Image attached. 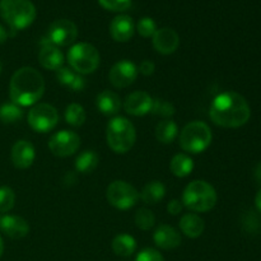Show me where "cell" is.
<instances>
[{
    "instance_id": "7c38bea8",
    "label": "cell",
    "mask_w": 261,
    "mask_h": 261,
    "mask_svg": "<svg viewBox=\"0 0 261 261\" xmlns=\"http://www.w3.org/2000/svg\"><path fill=\"white\" fill-rule=\"evenodd\" d=\"M138 76V68L133 61L121 60L115 64L109 73L110 83L115 88H126L132 86Z\"/></svg>"
},
{
    "instance_id": "4fadbf2b",
    "label": "cell",
    "mask_w": 261,
    "mask_h": 261,
    "mask_svg": "<svg viewBox=\"0 0 261 261\" xmlns=\"http://www.w3.org/2000/svg\"><path fill=\"white\" fill-rule=\"evenodd\" d=\"M152 38L154 50L162 55H171L177 50L178 45H180V37H178L177 32L170 27L157 30Z\"/></svg>"
},
{
    "instance_id": "8fae6325",
    "label": "cell",
    "mask_w": 261,
    "mask_h": 261,
    "mask_svg": "<svg viewBox=\"0 0 261 261\" xmlns=\"http://www.w3.org/2000/svg\"><path fill=\"white\" fill-rule=\"evenodd\" d=\"M78 37V27L69 19H56L50 24L47 31L48 42L55 46H70Z\"/></svg>"
},
{
    "instance_id": "f35d334b",
    "label": "cell",
    "mask_w": 261,
    "mask_h": 261,
    "mask_svg": "<svg viewBox=\"0 0 261 261\" xmlns=\"http://www.w3.org/2000/svg\"><path fill=\"white\" fill-rule=\"evenodd\" d=\"M254 175H255V180L257 181V184H260L261 185V162L256 166V168H255Z\"/></svg>"
},
{
    "instance_id": "9c48e42d",
    "label": "cell",
    "mask_w": 261,
    "mask_h": 261,
    "mask_svg": "<svg viewBox=\"0 0 261 261\" xmlns=\"http://www.w3.org/2000/svg\"><path fill=\"white\" fill-rule=\"evenodd\" d=\"M27 120L35 132L48 133L58 125L59 112L53 105L37 103L30 110Z\"/></svg>"
},
{
    "instance_id": "3957f363",
    "label": "cell",
    "mask_w": 261,
    "mask_h": 261,
    "mask_svg": "<svg viewBox=\"0 0 261 261\" xmlns=\"http://www.w3.org/2000/svg\"><path fill=\"white\" fill-rule=\"evenodd\" d=\"M36 15V7L31 0H0V17L10 30H25L35 22Z\"/></svg>"
},
{
    "instance_id": "277c9868",
    "label": "cell",
    "mask_w": 261,
    "mask_h": 261,
    "mask_svg": "<svg viewBox=\"0 0 261 261\" xmlns=\"http://www.w3.org/2000/svg\"><path fill=\"white\" fill-rule=\"evenodd\" d=\"M218 196L213 186L204 180H194L185 188L182 205L194 213H206L216 206Z\"/></svg>"
},
{
    "instance_id": "4dcf8cb0",
    "label": "cell",
    "mask_w": 261,
    "mask_h": 261,
    "mask_svg": "<svg viewBox=\"0 0 261 261\" xmlns=\"http://www.w3.org/2000/svg\"><path fill=\"white\" fill-rule=\"evenodd\" d=\"M150 112L157 115V116L168 119V117H172L173 115H175L176 110H175V106H173L171 102L166 101V99L155 98L153 99V105H152V110H150Z\"/></svg>"
},
{
    "instance_id": "83f0119b",
    "label": "cell",
    "mask_w": 261,
    "mask_h": 261,
    "mask_svg": "<svg viewBox=\"0 0 261 261\" xmlns=\"http://www.w3.org/2000/svg\"><path fill=\"white\" fill-rule=\"evenodd\" d=\"M23 117L22 107L13 102H7L0 106V121L3 124H15Z\"/></svg>"
},
{
    "instance_id": "f546056e",
    "label": "cell",
    "mask_w": 261,
    "mask_h": 261,
    "mask_svg": "<svg viewBox=\"0 0 261 261\" xmlns=\"http://www.w3.org/2000/svg\"><path fill=\"white\" fill-rule=\"evenodd\" d=\"M135 224L138 228L143 229V231H149L155 224V217L153 212L147 208H140L135 213Z\"/></svg>"
},
{
    "instance_id": "836d02e7",
    "label": "cell",
    "mask_w": 261,
    "mask_h": 261,
    "mask_svg": "<svg viewBox=\"0 0 261 261\" xmlns=\"http://www.w3.org/2000/svg\"><path fill=\"white\" fill-rule=\"evenodd\" d=\"M99 5L110 12H125L132 7V0H98Z\"/></svg>"
},
{
    "instance_id": "1f68e13d",
    "label": "cell",
    "mask_w": 261,
    "mask_h": 261,
    "mask_svg": "<svg viewBox=\"0 0 261 261\" xmlns=\"http://www.w3.org/2000/svg\"><path fill=\"white\" fill-rule=\"evenodd\" d=\"M15 194L9 186H0V213H8L14 208Z\"/></svg>"
},
{
    "instance_id": "d4e9b609",
    "label": "cell",
    "mask_w": 261,
    "mask_h": 261,
    "mask_svg": "<svg viewBox=\"0 0 261 261\" xmlns=\"http://www.w3.org/2000/svg\"><path fill=\"white\" fill-rule=\"evenodd\" d=\"M170 170L176 177H186L194 170L193 158L189 157L188 154H184V153H178V154L173 155L170 162Z\"/></svg>"
},
{
    "instance_id": "603a6c76",
    "label": "cell",
    "mask_w": 261,
    "mask_h": 261,
    "mask_svg": "<svg viewBox=\"0 0 261 261\" xmlns=\"http://www.w3.org/2000/svg\"><path fill=\"white\" fill-rule=\"evenodd\" d=\"M112 251L117 255V256L121 257H127L132 256L133 254L137 250V241L133 236L126 233H120L117 236H115V239L112 240Z\"/></svg>"
},
{
    "instance_id": "d6986e66",
    "label": "cell",
    "mask_w": 261,
    "mask_h": 261,
    "mask_svg": "<svg viewBox=\"0 0 261 261\" xmlns=\"http://www.w3.org/2000/svg\"><path fill=\"white\" fill-rule=\"evenodd\" d=\"M154 244L162 250H173L181 245V234L168 224H161L153 233Z\"/></svg>"
},
{
    "instance_id": "30bf717a",
    "label": "cell",
    "mask_w": 261,
    "mask_h": 261,
    "mask_svg": "<svg viewBox=\"0 0 261 261\" xmlns=\"http://www.w3.org/2000/svg\"><path fill=\"white\" fill-rule=\"evenodd\" d=\"M81 147V137L70 130H60L48 140V148L56 157L65 158L73 155Z\"/></svg>"
},
{
    "instance_id": "8992f818",
    "label": "cell",
    "mask_w": 261,
    "mask_h": 261,
    "mask_svg": "<svg viewBox=\"0 0 261 261\" xmlns=\"http://www.w3.org/2000/svg\"><path fill=\"white\" fill-rule=\"evenodd\" d=\"M213 140L212 130L205 122L203 121H191L184 126L181 130L180 147L185 152L191 154H199L209 148Z\"/></svg>"
},
{
    "instance_id": "52a82bcc",
    "label": "cell",
    "mask_w": 261,
    "mask_h": 261,
    "mask_svg": "<svg viewBox=\"0 0 261 261\" xmlns=\"http://www.w3.org/2000/svg\"><path fill=\"white\" fill-rule=\"evenodd\" d=\"M68 63L75 73L86 75L97 70L101 63V56L93 45L88 42H79L69 48Z\"/></svg>"
},
{
    "instance_id": "44dd1931",
    "label": "cell",
    "mask_w": 261,
    "mask_h": 261,
    "mask_svg": "<svg viewBox=\"0 0 261 261\" xmlns=\"http://www.w3.org/2000/svg\"><path fill=\"white\" fill-rule=\"evenodd\" d=\"M96 105L99 112H102L106 116H114V115H116L122 106L120 97L115 92L107 91V89L106 91H102L97 96Z\"/></svg>"
},
{
    "instance_id": "f1b7e54d",
    "label": "cell",
    "mask_w": 261,
    "mask_h": 261,
    "mask_svg": "<svg viewBox=\"0 0 261 261\" xmlns=\"http://www.w3.org/2000/svg\"><path fill=\"white\" fill-rule=\"evenodd\" d=\"M86 110L79 103H70L65 109V121L74 127H79L86 122Z\"/></svg>"
},
{
    "instance_id": "8d00e7d4",
    "label": "cell",
    "mask_w": 261,
    "mask_h": 261,
    "mask_svg": "<svg viewBox=\"0 0 261 261\" xmlns=\"http://www.w3.org/2000/svg\"><path fill=\"white\" fill-rule=\"evenodd\" d=\"M182 201L177 200V199H173V200H171L167 204V212L170 214H172V216H177L182 211Z\"/></svg>"
},
{
    "instance_id": "2e32d148",
    "label": "cell",
    "mask_w": 261,
    "mask_h": 261,
    "mask_svg": "<svg viewBox=\"0 0 261 261\" xmlns=\"http://www.w3.org/2000/svg\"><path fill=\"white\" fill-rule=\"evenodd\" d=\"M134 32V20L126 14L116 15L110 23V35L116 42H127L133 38Z\"/></svg>"
},
{
    "instance_id": "e0dca14e",
    "label": "cell",
    "mask_w": 261,
    "mask_h": 261,
    "mask_svg": "<svg viewBox=\"0 0 261 261\" xmlns=\"http://www.w3.org/2000/svg\"><path fill=\"white\" fill-rule=\"evenodd\" d=\"M0 229L10 239L19 240L30 233V224L19 216H2Z\"/></svg>"
},
{
    "instance_id": "9a60e30c",
    "label": "cell",
    "mask_w": 261,
    "mask_h": 261,
    "mask_svg": "<svg viewBox=\"0 0 261 261\" xmlns=\"http://www.w3.org/2000/svg\"><path fill=\"white\" fill-rule=\"evenodd\" d=\"M10 158L15 168L19 170H27L33 165L36 158L35 147L28 140H18L13 145Z\"/></svg>"
},
{
    "instance_id": "60d3db41",
    "label": "cell",
    "mask_w": 261,
    "mask_h": 261,
    "mask_svg": "<svg viewBox=\"0 0 261 261\" xmlns=\"http://www.w3.org/2000/svg\"><path fill=\"white\" fill-rule=\"evenodd\" d=\"M3 252H4V242H3V239L0 237V257L3 256Z\"/></svg>"
},
{
    "instance_id": "7a4b0ae2",
    "label": "cell",
    "mask_w": 261,
    "mask_h": 261,
    "mask_svg": "<svg viewBox=\"0 0 261 261\" xmlns=\"http://www.w3.org/2000/svg\"><path fill=\"white\" fill-rule=\"evenodd\" d=\"M45 93V79L32 66L18 69L10 78L9 97L13 103L20 107L37 105Z\"/></svg>"
},
{
    "instance_id": "4316f807",
    "label": "cell",
    "mask_w": 261,
    "mask_h": 261,
    "mask_svg": "<svg viewBox=\"0 0 261 261\" xmlns=\"http://www.w3.org/2000/svg\"><path fill=\"white\" fill-rule=\"evenodd\" d=\"M98 155L94 150H84L76 157L75 160V170L76 172L88 175L92 173L98 166Z\"/></svg>"
},
{
    "instance_id": "ab89813d",
    "label": "cell",
    "mask_w": 261,
    "mask_h": 261,
    "mask_svg": "<svg viewBox=\"0 0 261 261\" xmlns=\"http://www.w3.org/2000/svg\"><path fill=\"white\" fill-rule=\"evenodd\" d=\"M255 205H256V208L261 212V189L257 191L256 196H255Z\"/></svg>"
},
{
    "instance_id": "cb8c5ba5",
    "label": "cell",
    "mask_w": 261,
    "mask_h": 261,
    "mask_svg": "<svg viewBox=\"0 0 261 261\" xmlns=\"http://www.w3.org/2000/svg\"><path fill=\"white\" fill-rule=\"evenodd\" d=\"M166 195V186L163 185L161 181H150L147 185L143 188L142 193H140V199L144 201L145 204L149 205H154V204L160 203Z\"/></svg>"
},
{
    "instance_id": "ba28073f",
    "label": "cell",
    "mask_w": 261,
    "mask_h": 261,
    "mask_svg": "<svg viewBox=\"0 0 261 261\" xmlns=\"http://www.w3.org/2000/svg\"><path fill=\"white\" fill-rule=\"evenodd\" d=\"M107 201L120 211H127L133 208L139 200V193L132 184L122 180L111 182L106 191Z\"/></svg>"
},
{
    "instance_id": "5b68a950",
    "label": "cell",
    "mask_w": 261,
    "mask_h": 261,
    "mask_svg": "<svg viewBox=\"0 0 261 261\" xmlns=\"http://www.w3.org/2000/svg\"><path fill=\"white\" fill-rule=\"evenodd\" d=\"M106 140L109 147L117 154L127 153L137 142V132L134 125L126 117H114L107 124Z\"/></svg>"
},
{
    "instance_id": "d6a6232c",
    "label": "cell",
    "mask_w": 261,
    "mask_h": 261,
    "mask_svg": "<svg viewBox=\"0 0 261 261\" xmlns=\"http://www.w3.org/2000/svg\"><path fill=\"white\" fill-rule=\"evenodd\" d=\"M135 30L138 31V33H139L142 37L149 38V37H153V35H154L155 31H157V24H155L153 18L144 17L142 18V19H139V22L137 23Z\"/></svg>"
},
{
    "instance_id": "b9f144b4",
    "label": "cell",
    "mask_w": 261,
    "mask_h": 261,
    "mask_svg": "<svg viewBox=\"0 0 261 261\" xmlns=\"http://www.w3.org/2000/svg\"><path fill=\"white\" fill-rule=\"evenodd\" d=\"M2 70H3V64L2 61H0V74H2Z\"/></svg>"
},
{
    "instance_id": "6da1fadb",
    "label": "cell",
    "mask_w": 261,
    "mask_h": 261,
    "mask_svg": "<svg viewBox=\"0 0 261 261\" xmlns=\"http://www.w3.org/2000/svg\"><path fill=\"white\" fill-rule=\"evenodd\" d=\"M209 116L216 125L227 129L244 126L251 116V109L244 96L233 91L223 92L213 99Z\"/></svg>"
},
{
    "instance_id": "74e56055",
    "label": "cell",
    "mask_w": 261,
    "mask_h": 261,
    "mask_svg": "<svg viewBox=\"0 0 261 261\" xmlns=\"http://www.w3.org/2000/svg\"><path fill=\"white\" fill-rule=\"evenodd\" d=\"M8 37H9V33H8V31L5 30L2 24H0V45H3V43L8 40Z\"/></svg>"
},
{
    "instance_id": "d590c367",
    "label": "cell",
    "mask_w": 261,
    "mask_h": 261,
    "mask_svg": "<svg viewBox=\"0 0 261 261\" xmlns=\"http://www.w3.org/2000/svg\"><path fill=\"white\" fill-rule=\"evenodd\" d=\"M154 70H155L154 63H153V61H150V60L142 61V63H140L139 69H138V71H140V73H142L143 75H145V76L152 75V74L154 73Z\"/></svg>"
},
{
    "instance_id": "ffe728a7",
    "label": "cell",
    "mask_w": 261,
    "mask_h": 261,
    "mask_svg": "<svg viewBox=\"0 0 261 261\" xmlns=\"http://www.w3.org/2000/svg\"><path fill=\"white\" fill-rule=\"evenodd\" d=\"M180 229L189 239H198L203 234L205 224L201 217L195 213H186L180 219Z\"/></svg>"
},
{
    "instance_id": "e575fe53",
    "label": "cell",
    "mask_w": 261,
    "mask_h": 261,
    "mask_svg": "<svg viewBox=\"0 0 261 261\" xmlns=\"http://www.w3.org/2000/svg\"><path fill=\"white\" fill-rule=\"evenodd\" d=\"M135 261H165V259H163L162 254H161L160 251H157L155 249L148 247V249L142 250V251L137 255Z\"/></svg>"
},
{
    "instance_id": "ac0fdd59",
    "label": "cell",
    "mask_w": 261,
    "mask_h": 261,
    "mask_svg": "<svg viewBox=\"0 0 261 261\" xmlns=\"http://www.w3.org/2000/svg\"><path fill=\"white\" fill-rule=\"evenodd\" d=\"M38 61L47 70L58 71L59 69L63 68L65 60H64L63 53L59 50L58 46L50 43L46 38V42L43 43L42 48L38 53Z\"/></svg>"
},
{
    "instance_id": "7402d4cb",
    "label": "cell",
    "mask_w": 261,
    "mask_h": 261,
    "mask_svg": "<svg viewBox=\"0 0 261 261\" xmlns=\"http://www.w3.org/2000/svg\"><path fill=\"white\" fill-rule=\"evenodd\" d=\"M56 79L63 86L69 87L73 91H82L86 87V79L81 74L75 73L71 68H61L56 71Z\"/></svg>"
},
{
    "instance_id": "484cf974",
    "label": "cell",
    "mask_w": 261,
    "mask_h": 261,
    "mask_svg": "<svg viewBox=\"0 0 261 261\" xmlns=\"http://www.w3.org/2000/svg\"><path fill=\"white\" fill-rule=\"evenodd\" d=\"M178 134V126L173 120L166 119L158 122L155 127V138L162 144H171Z\"/></svg>"
},
{
    "instance_id": "5bb4252c",
    "label": "cell",
    "mask_w": 261,
    "mask_h": 261,
    "mask_svg": "<svg viewBox=\"0 0 261 261\" xmlns=\"http://www.w3.org/2000/svg\"><path fill=\"white\" fill-rule=\"evenodd\" d=\"M153 98L144 91H135L130 93L124 101V110L132 116H144L152 110Z\"/></svg>"
}]
</instances>
